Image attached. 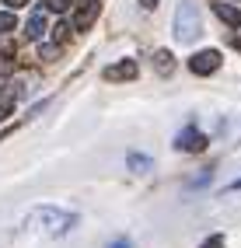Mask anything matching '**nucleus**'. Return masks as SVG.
<instances>
[{
  "mask_svg": "<svg viewBox=\"0 0 241 248\" xmlns=\"http://www.w3.org/2000/svg\"><path fill=\"white\" fill-rule=\"evenodd\" d=\"M154 67H157V74H171V70H175V56L161 49V53L154 56Z\"/></svg>",
  "mask_w": 241,
  "mask_h": 248,
  "instance_id": "9d476101",
  "label": "nucleus"
},
{
  "mask_svg": "<svg viewBox=\"0 0 241 248\" xmlns=\"http://www.w3.org/2000/svg\"><path fill=\"white\" fill-rule=\"evenodd\" d=\"M108 248H130V238H116V241H112Z\"/></svg>",
  "mask_w": 241,
  "mask_h": 248,
  "instance_id": "dca6fc26",
  "label": "nucleus"
},
{
  "mask_svg": "<svg viewBox=\"0 0 241 248\" xmlns=\"http://www.w3.org/2000/svg\"><path fill=\"white\" fill-rule=\"evenodd\" d=\"M231 189H241V178H238V182H234V186H231Z\"/></svg>",
  "mask_w": 241,
  "mask_h": 248,
  "instance_id": "aec40b11",
  "label": "nucleus"
},
{
  "mask_svg": "<svg viewBox=\"0 0 241 248\" xmlns=\"http://www.w3.org/2000/svg\"><path fill=\"white\" fill-rule=\"evenodd\" d=\"M206 147V137L199 133V129H182L179 133V151H189V154H199Z\"/></svg>",
  "mask_w": 241,
  "mask_h": 248,
  "instance_id": "39448f33",
  "label": "nucleus"
},
{
  "mask_svg": "<svg viewBox=\"0 0 241 248\" xmlns=\"http://www.w3.org/2000/svg\"><path fill=\"white\" fill-rule=\"evenodd\" d=\"M45 7H49V11H56V14H63V11L70 7V0H49V4H45Z\"/></svg>",
  "mask_w": 241,
  "mask_h": 248,
  "instance_id": "ddd939ff",
  "label": "nucleus"
},
{
  "mask_svg": "<svg viewBox=\"0 0 241 248\" xmlns=\"http://www.w3.org/2000/svg\"><path fill=\"white\" fill-rule=\"evenodd\" d=\"M192 35H199V11L192 0H182L179 11H175V39L189 42Z\"/></svg>",
  "mask_w": 241,
  "mask_h": 248,
  "instance_id": "f257e3e1",
  "label": "nucleus"
},
{
  "mask_svg": "<svg viewBox=\"0 0 241 248\" xmlns=\"http://www.w3.org/2000/svg\"><path fill=\"white\" fill-rule=\"evenodd\" d=\"M4 4H7V7H25L28 0H4Z\"/></svg>",
  "mask_w": 241,
  "mask_h": 248,
  "instance_id": "a211bd4d",
  "label": "nucleus"
},
{
  "mask_svg": "<svg viewBox=\"0 0 241 248\" xmlns=\"http://www.w3.org/2000/svg\"><path fill=\"white\" fill-rule=\"evenodd\" d=\"M39 56H42V60H53V56H60V46H42V49H39Z\"/></svg>",
  "mask_w": 241,
  "mask_h": 248,
  "instance_id": "f8f14e48",
  "label": "nucleus"
},
{
  "mask_svg": "<svg viewBox=\"0 0 241 248\" xmlns=\"http://www.w3.org/2000/svg\"><path fill=\"white\" fill-rule=\"evenodd\" d=\"M7 119V105H0V123H4Z\"/></svg>",
  "mask_w": 241,
  "mask_h": 248,
  "instance_id": "6ab92c4d",
  "label": "nucleus"
},
{
  "mask_svg": "<svg viewBox=\"0 0 241 248\" xmlns=\"http://www.w3.org/2000/svg\"><path fill=\"white\" fill-rule=\"evenodd\" d=\"M213 14H217L224 25H231V28H238V25H241V11H238V7H231V4H224V0H220V4H213Z\"/></svg>",
  "mask_w": 241,
  "mask_h": 248,
  "instance_id": "0eeeda50",
  "label": "nucleus"
},
{
  "mask_svg": "<svg viewBox=\"0 0 241 248\" xmlns=\"http://www.w3.org/2000/svg\"><path fill=\"white\" fill-rule=\"evenodd\" d=\"M94 18H98V0H80V7H77V14H74V28H91L94 25Z\"/></svg>",
  "mask_w": 241,
  "mask_h": 248,
  "instance_id": "20e7f679",
  "label": "nucleus"
},
{
  "mask_svg": "<svg viewBox=\"0 0 241 248\" xmlns=\"http://www.w3.org/2000/svg\"><path fill=\"white\" fill-rule=\"evenodd\" d=\"M35 220H42L45 227L53 231V234H63V231H70L74 224H77V217L74 213H63V210H53V206H39L35 213H31Z\"/></svg>",
  "mask_w": 241,
  "mask_h": 248,
  "instance_id": "f03ea898",
  "label": "nucleus"
},
{
  "mask_svg": "<svg viewBox=\"0 0 241 248\" xmlns=\"http://www.w3.org/2000/svg\"><path fill=\"white\" fill-rule=\"evenodd\" d=\"M217 67H220V53H217V49H203V53H196V56L189 60V70H192V74H199V77L213 74Z\"/></svg>",
  "mask_w": 241,
  "mask_h": 248,
  "instance_id": "7ed1b4c3",
  "label": "nucleus"
},
{
  "mask_svg": "<svg viewBox=\"0 0 241 248\" xmlns=\"http://www.w3.org/2000/svg\"><path fill=\"white\" fill-rule=\"evenodd\" d=\"M136 60H119V63H112V67L105 70V77L108 80H133L136 77Z\"/></svg>",
  "mask_w": 241,
  "mask_h": 248,
  "instance_id": "423d86ee",
  "label": "nucleus"
},
{
  "mask_svg": "<svg viewBox=\"0 0 241 248\" xmlns=\"http://www.w3.org/2000/svg\"><path fill=\"white\" fill-rule=\"evenodd\" d=\"M14 25H18V21H14V14L11 11H0V31H11Z\"/></svg>",
  "mask_w": 241,
  "mask_h": 248,
  "instance_id": "9b49d317",
  "label": "nucleus"
},
{
  "mask_svg": "<svg viewBox=\"0 0 241 248\" xmlns=\"http://www.w3.org/2000/svg\"><path fill=\"white\" fill-rule=\"evenodd\" d=\"M238 49H241V42H238Z\"/></svg>",
  "mask_w": 241,
  "mask_h": 248,
  "instance_id": "412c9836",
  "label": "nucleus"
},
{
  "mask_svg": "<svg viewBox=\"0 0 241 248\" xmlns=\"http://www.w3.org/2000/svg\"><path fill=\"white\" fill-rule=\"evenodd\" d=\"M199 248H224V234H213V238H206Z\"/></svg>",
  "mask_w": 241,
  "mask_h": 248,
  "instance_id": "4468645a",
  "label": "nucleus"
},
{
  "mask_svg": "<svg viewBox=\"0 0 241 248\" xmlns=\"http://www.w3.org/2000/svg\"><path fill=\"white\" fill-rule=\"evenodd\" d=\"M126 164H130V171H133V175H147V171L154 168V161H151L147 154H136V151H130V157H126Z\"/></svg>",
  "mask_w": 241,
  "mask_h": 248,
  "instance_id": "6e6552de",
  "label": "nucleus"
},
{
  "mask_svg": "<svg viewBox=\"0 0 241 248\" xmlns=\"http://www.w3.org/2000/svg\"><path fill=\"white\" fill-rule=\"evenodd\" d=\"M140 7H143V11H154V7H157V0H140Z\"/></svg>",
  "mask_w": 241,
  "mask_h": 248,
  "instance_id": "f3484780",
  "label": "nucleus"
},
{
  "mask_svg": "<svg viewBox=\"0 0 241 248\" xmlns=\"http://www.w3.org/2000/svg\"><path fill=\"white\" fill-rule=\"evenodd\" d=\"M42 31H45V11H35V14L28 18V25H25V35H28V39H39Z\"/></svg>",
  "mask_w": 241,
  "mask_h": 248,
  "instance_id": "1a4fd4ad",
  "label": "nucleus"
},
{
  "mask_svg": "<svg viewBox=\"0 0 241 248\" xmlns=\"http://www.w3.org/2000/svg\"><path fill=\"white\" fill-rule=\"evenodd\" d=\"M53 35H56V42H67V35H70V28H67V25H56V31H53Z\"/></svg>",
  "mask_w": 241,
  "mask_h": 248,
  "instance_id": "2eb2a0df",
  "label": "nucleus"
}]
</instances>
